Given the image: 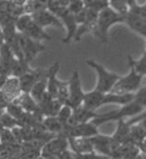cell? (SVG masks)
<instances>
[{
  "mask_svg": "<svg viewBox=\"0 0 146 159\" xmlns=\"http://www.w3.org/2000/svg\"><path fill=\"white\" fill-rule=\"evenodd\" d=\"M130 129H131V125H129L127 121H125L124 119L118 120L116 130L112 135V138L119 144L125 142L129 137Z\"/></svg>",
  "mask_w": 146,
  "mask_h": 159,
  "instance_id": "obj_21",
  "label": "cell"
},
{
  "mask_svg": "<svg viewBox=\"0 0 146 159\" xmlns=\"http://www.w3.org/2000/svg\"><path fill=\"white\" fill-rule=\"evenodd\" d=\"M89 139L93 145L94 151L107 157H110L112 153L120 145L112 138V136H107L100 133L93 136V137H90Z\"/></svg>",
  "mask_w": 146,
  "mask_h": 159,
  "instance_id": "obj_9",
  "label": "cell"
},
{
  "mask_svg": "<svg viewBox=\"0 0 146 159\" xmlns=\"http://www.w3.org/2000/svg\"><path fill=\"white\" fill-rule=\"evenodd\" d=\"M10 2H12L13 4H15L17 6H20V7H23L24 4L27 2V0H9Z\"/></svg>",
  "mask_w": 146,
  "mask_h": 159,
  "instance_id": "obj_35",
  "label": "cell"
},
{
  "mask_svg": "<svg viewBox=\"0 0 146 159\" xmlns=\"http://www.w3.org/2000/svg\"><path fill=\"white\" fill-rule=\"evenodd\" d=\"M85 92L82 89L81 79L78 70H73L72 75L68 81V98L66 105L72 109L78 108L83 103Z\"/></svg>",
  "mask_w": 146,
  "mask_h": 159,
  "instance_id": "obj_5",
  "label": "cell"
},
{
  "mask_svg": "<svg viewBox=\"0 0 146 159\" xmlns=\"http://www.w3.org/2000/svg\"><path fill=\"white\" fill-rule=\"evenodd\" d=\"M15 143H18V142L16 141L11 129L4 128L1 132V135H0V144L10 145V144H15Z\"/></svg>",
  "mask_w": 146,
  "mask_h": 159,
  "instance_id": "obj_30",
  "label": "cell"
},
{
  "mask_svg": "<svg viewBox=\"0 0 146 159\" xmlns=\"http://www.w3.org/2000/svg\"><path fill=\"white\" fill-rule=\"evenodd\" d=\"M142 154V159H146V153H141Z\"/></svg>",
  "mask_w": 146,
  "mask_h": 159,
  "instance_id": "obj_38",
  "label": "cell"
},
{
  "mask_svg": "<svg viewBox=\"0 0 146 159\" xmlns=\"http://www.w3.org/2000/svg\"><path fill=\"white\" fill-rule=\"evenodd\" d=\"M57 158L58 159H75V156H74V153L72 151H69L68 149H66V150H64L59 154Z\"/></svg>",
  "mask_w": 146,
  "mask_h": 159,
  "instance_id": "obj_34",
  "label": "cell"
},
{
  "mask_svg": "<svg viewBox=\"0 0 146 159\" xmlns=\"http://www.w3.org/2000/svg\"><path fill=\"white\" fill-rule=\"evenodd\" d=\"M57 17L61 20L63 26L65 25L67 29V34L65 37L63 38L62 41L64 44H68L72 39H74L77 28H78V23H77V21H76L75 15L70 13L67 10V8H65L58 13Z\"/></svg>",
  "mask_w": 146,
  "mask_h": 159,
  "instance_id": "obj_11",
  "label": "cell"
},
{
  "mask_svg": "<svg viewBox=\"0 0 146 159\" xmlns=\"http://www.w3.org/2000/svg\"><path fill=\"white\" fill-rule=\"evenodd\" d=\"M72 110H73V109L70 106L66 105V104L60 108V110H59L56 117H57V119L61 122L62 125L65 126L68 123V121H69L70 117L72 115Z\"/></svg>",
  "mask_w": 146,
  "mask_h": 159,
  "instance_id": "obj_29",
  "label": "cell"
},
{
  "mask_svg": "<svg viewBox=\"0 0 146 159\" xmlns=\"http://www.w3.org/2000/svg\"><path fill=\"white\" fill-rule=\"evenodd\" d=\"M67 10L72 14H77L85 8L84 0H67Z\"/></svg>",
  "mask_w": 146,
  "mask_h": 159,
  "instance_id": "obj_27",
  "label": "cell"
},
{
  "mask_svg": "<svg viewBox=\"0 0 146 159\" xmlns=\"http://www.w3.org/2000/svg\"><path fill=\"white\" fill-rule=\"evenodd\" d=\"M75 159H109V157L101 155L96 152L85 153V154H74Z\"/></svg>",
  "mask_w": 146,
  "mask_h": 159,
  "instance_id": "obj_32",
  "label": "cell"
},
{
  "mask_svg": "<svg viewBox=\"0 0 146 159\" xmlns=\"http://www.w3.org/2000/svg\"><path fill=\"white\" fill-rule=\"evenodd\" d=\"M141 153L139 147L137 145H134L133 147H131L128 151H127L121 159H135L139 154Z\"/></svg>",
  "mask_w": 146,
  "mask_h": 159,
  "instance_id": "obj_33",
  "label": "cell"
},
{
  "mask_svg": "<svg viewBox=\"0 0 146 159\" xmlns=\"http://www.w3.org/2000/svg\"><path fill=\"white\" fill-rule=\"evenodd\" d=\"M108 6L113 9L114 11L124 16L130 10L127 0H108Z\"/></svg>",
  "mask_w": 146,
  "mask_h": 159,
  "instance_id": "obj_24",
  "label": "cell"
},
{
  "mask_svg": "<svg viewBox=\"0 0 146 159\" xmlns=\"http://www.w3.org/2000/svg\"><path fill=\"white\" fill-rule=\"evenodd\" d=\"M86 64L94 69L97 74V83L95 89L103 93L111 92L114 85L120 78V76L116 73L108 71L102 64H100L95 60H92V59L86 60Z\"/></svg>",
  "mask_w": 146,
  "mask_h": 159,
  "instance_id": "obj_3",
  "label": "cell"
},
{
  "mask_svg": "<svg viewBox=\"0 0 146 159\" xmlns=\"http://www.w3.org/2000/svg\"><path fill=\"white\" fill-rule=\"evenodd\" d=\"M130 70L128 74L120 77L116 84L114 85L111 92L116 94H128V93H135L137 90L140 89V84L142 81L143 76L136 72L134 67L129 63Z\"/></svg>",
  "mask_w": 146,
  "mask_h": 159,
  "instance_id": "obj_4",
  "label": "cell"
},
{
  "mask_svg": "<svg viewBox=\"0 0 146 159\" xmlns=\"http://www.w3.org/2000/svg\"><path fill=\"white\" fill-rule=\"evenodd\" d=\"M21 34H23V35L27 36V37H29L33 40H36V41H39V42L43 41V40L51 39V36L45 32L44 28L40 27L38 24H36L33 21V19L30 21V23L27 25V27Z\"/></svg>",
  "mask_w": 146,
  "mask_h": 159,
  "instance_id": "obj_18",
  "label": "cell"
},
{
  "mask_svg": "<svg viewBox=\"0 0 146 159\" xmlns=\"http://www.w3.org/2000/svg\"><path fill=\"white\" fill-rule=\"evenodd\" d=\"M47 76V70L43 69H30L19 78V84L21 91L23 93H29L35 83Z\"/></svg>",
  "mask_w": 146,
  "mask_h": 159,
  "instance_id": "obj_10",
  "label": "cell"
},
{
  "mask_svg": "<svg viewBox=\"0 0 146 159\" xmlns=\"http://www.w3.org/2000/svg\"><path fill=\"white\" fill-rule=\"evenodd\" d=\"M31 17L35 23L42 28L46 26H56L60 27V28L64 27L61 20L55 14H53L51 11H49L47 8L41 9V10L33 13V14H31Z\"/></svg>",
  "mask_w": 146,
  "mask_h": 159,
  "instance_id": "obj_12",
  "label": "cell"
},
{
  "mask_svg": "<svg viewBox=\"0 0 146 159\" xmlns=\"http://www.w3.org/2000/svg\"><path fill=\"white\" fill-rule=\"evenodd\" d=\"M103 97H104L103 92H100L98 90L94 89L92 91L85 93L82 105L85 108L89 109V110L95 111L97 108L103 106Z\"/></svg>",
  "mask_w": 146,
  "mask_h": 159,
  "instance_id": "obj_19",
  "label": "cell"
},
{
  "mask_svg": "<svg viewBox=\"0 0 146 159\" xmlns=\"http://www.w3.org/2000/svg\"><path fill=\"white\" fill-rule=\"evenodd\" d=\"M135 159H142V154H141V153H140V154H139V155H138L137 157H136Z\"/></svg>",
  "mask_w": 146,
  "mask_h": 159,
  "instance_id": "obj_37",
  "label": "cell"
},
{
  "mask_svg": "<svg viewBox=\"0 0 146 159\" xmlns=\"http://www.w3.org/2000/svg\"><path fill=\"white\" fill-rule=\"evenodd\" d=\"M97 115L98 114L95 113V111L89 110V109L85 108L83 105H81L78 108H75L72 110V115L67 124L76 125V124L86 123V122H90L91 120H93Z\"/></svg>",
  "mask_w": 146,
  "mask_h": 159,
  "instance_id": "obj_14",
  "label": "cell"
},
{
  "mask_svg": "<svg viewBox=\"0 0 146 159\" xmlns=\"http://www.w3.org/2000/svg\"><path fill=\"white\" fill-rule=\"evenodd\" d=\"M128 63L134 67V69L136 70L137 73L140 75L145 76L146 75V50L143 53V55L141 56L138 60H134L130 55L128 56Z\"/></svg>",
  "mask_w": 146,
  "mask_h": 159,
  "instance_id": "obj_25",
  "label": "cell"
},
{
  "mask_svg": "<svg viewBox=\"0 0 146 159\" xmlns=\"http://www.w3.org/2000/svg\"><path fill=\"white\" fill-rule=\"evenodd\" d=\"M134 100L146 109V86L140 88L134 93Z\"/></svg>",
  "mask_w": 146,
  "mask_h": 159,
  "instance_id": "obj_31",
  "label": "cell"
},
{
  "mask_svg": "<svg viewBox=\"0 0 146 159\" xmlns=\"http://www.w3.org/2000/svg\"><path fill=\"white\" fill-rule=\"evenodd\" d=\"M13 102L17 103L25 112L35 113L38 111V104L31 97V95L29 93L22 92Z\"/></svg>",
  "mask_w": 146,
  "mask_h": 159,
  "instance_id": "obj_20",
  "label": "cell"
},
{
  "mask_svg": "<svg viewBox=\"0 0 146 159\" xmlns=\"http://www.w3.org/2000/svg\"><path fill=\"white\" fill-rule=\"evenodd\" d=\"M5 111L9 115H11L12 117H14L15 119H17V121L20 119V117L23 115V113L25 112L23 109L15 102H9L5 108Z\"/></svg>",
  "mask_w": 146,
  "mask_h": 159,
  "instance_id": "obj_28",
  "label": "cell"
},
{
  "mask_svg": "<svg viewBox=\"0 0 146 159\" xmlns=\"http://www.w3.org/2000/svg\"><path fill=\"white\" fill-rule=\"evenodd\" d=\"M0 124H1L4 128H7V129H12L13 127L19 126L17 119H15V118L12 117L11 115H9L6 111H4L2 113V115L0 116Z\"/></svg>",
  "mask_w": 146,
  "mask_h": 159,
  "instance_id": "obj_26",
  "label": "cell"
},
{
  "mask_svg": "<svg viewBox=\"0 0 146 159\" xmlns=\"http://www.w3.org/2000/svg\"><path fill=\"white\" fill-rule=\"evenodd\" d=\"M68 139L63 134H57L55 137L50 139L48 142L44 144L41 149L40 155L45 159H49L52 157H57L61 152L68 149Z\"/></svg>",
  "mask_w": 146,
  "mask_h": 159,
  "instance_id": "obj_8",
  "label": "cell"
},
{
  "mask_svg": "<svg viewBox=\"0 0 146 159\" xmlns=\"http://www.w3.org/2000/svg\"><path fill=\"white\" fill-rule=\"evenodd\" d=\"M125 22V16L121 15L114 11L109 6L103 8L98 13L96 26L93 31V34L103 43L108 41V30L114 24Z\"/></svg>",
  "mask_w": 146,
  "mask_h": 159,
  "instance_id": "obj_1",
  "label": "cell"
},
{
  "mask_svg": "<svg viewBox=\"0 0 146 159\" xmlns=\"http://www.w3.org/2000/svg\"><path fill=\"white\" fill-rule=\"evenodd\" d=\"M97 126L92 122L76 124V125H65L61 134L66 136L67 138H90L97 135Z\"/></svg>",
  "mask_w": 146,
  "mask_h": 159,
  "instance_id": "obj_6",
  "label": "cell"
},
{
  "mask_svg": "<svg viewBox=\"0 0 146 159\" xmlns=\"http://www.w3.org/2000/svg\"><path fill=\"white\" fill-rule=\"evenodd\" d=\"M68 144L74 154H85L95 152L89 138H67Z\"/></svg>",
  "mask_w": 146,
  "mask_h": 159,
  "instance_id": "obj_17",
  "label": "cell"
},
{
  "mask_svg": "<svg viewBox=\"0 0 146 159\" xmlns=\"http://www.w3.org/2000/svg\"><path fill=\"white\" fill-rule=\"evenodd\" d=\"M59 67H60L59 62L55 61L47 69V92L55 99L57 96L58 87L61 83V81L57 79V72L59 71Z\"/></svg>",
  "mask_w": 146,
  "mask_h": 159,
  "instance_id": "obj_15",
  "label": "cell"
},
{
  "mask_svg": "<svg viewBox=\"0 0 146 159\" xmlns=\"http://www.w3.org/2000/svg\"><path fill=\"white\" fill-rule=\"evenodd\" d=\"M0 1H2V0H0Z\"/></svg>",
  "mask_w": 146,
  "mask_h": 159,
  "instance_id": "obj_39",
  "label": "cell"
},
{
  "mask_svg": "<svg viewBox=\"0 0 146 159\" xmlns=\"http://www.w3.org/2000/svg\"><path fill=\"white\" fill-rule=\"evenodd\" d=\"M46 92H47V76L43 77L42 79L37 81L32 87V89L30 90L29 94L31 95V97L38 103L40 101V99L42 98V96Z\"/></svg>",
  "mask_w": 146,
  "mask_h": 159,
  "instance_id": "obj_23",
  "label": "cell"
},
{
  "mask_svg": "<svg viewBox=\"0 0 146 159\" xmlns=\"http://www.w3.org/2000/svg\"><path fill=\"white\" fill-rule=\"evenodd\" d=\"M132 30L144 36L146 38V21L141 18L137 13L129 10V12L125 15V22Z\"/></svg>",
  "mask_w": 146,
  "mask_h": 159,
  "instance_id": "obj_16",
  "label": "cell"
},
{
  "mask_svg": "<svg viewBox=\"0 0 146 159\" xmlns=\"http://www.w3.org/2000/svg\"><path fill=\"white\" fill-rule=\"evenodd\" d=\"M17 39L27 63H30L40 52L45 50V46L41 42L31 39L21 33L17 34Z\"/></svg>",
  "mask_w": 146,
  "mask_h": 159,
  "instance_id": "obj_7",
  "label": "cell"
},
{
  "mask_svg": "<svg viewBox=\"0 0 146 159\" xmlns=\"http://www.w3.org/2000/svg\"><path fill=\"white\" fill-rule=\"evenodd\" d=\"M0 93L3 95V97L6 99L8 103L13 102L22 93L19 79L17 77L9 76L0 89Z\"/></svg>",
  "mask_w": 146,
  "mask_h": 159,
  "instance_id": "obj_13",
  "label": "cell"
},
{
  "mask_svg": "<svg viewBox=\"0 0 146 159\" xmlns=\"http://www.w3.org/2000/svg\"><path fill=\"white\" fill-rule=\"evenodd\" d=\"M42 126L45 131L55 135L60 134L64 128V125L61 124V122L57 119L56 116L44 117L42 120Z\"/></svg>",
  "mask_w": 146,
  "mask_h": 159,
  "instance_id": "obj_22",
  "label": "cell"
},
{
  "mask_svg": "<svg viewBox=\"0 0 146 159\" xmlns=\"http://www.w3.org/2000/svg\"><path fill=\"white\" fill-rule=\"evenodd\" d=\"M143 110H144V108L133 99L130 103L122 105L119 109L109 111L107 113H103V114H98L93 120H91V122L98 127L99 125H102L104 123H106V122L118 121V120L124 119L125 117H128V116H131V117L136 116Z\"/></svg>",
  "mask_w": 146,
  "mask_h": 159,
  "instance_id": "obj_2",
  "label": "cell"
},
{
  "mask_svg": "<svg viewBox=\"0 0 146 159\" xmlns=\"http://www.w3.org/2000/svg\"><path fill=\"white\" fill-rule=\"evenodd\" d=\"M4 43H5V40H4V35H3L1 28H0V48L3 46Z\"/></svg>",
  "mask_w": 146,
  "mask_h": 159,
  "instance_id": "obj_36",
  "label": "cell"
}]
</instances>
